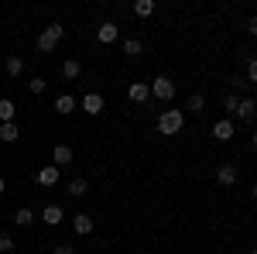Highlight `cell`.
<instances>
[{
  "label": "cell",
  "mask_w": 257,
  "mask_h": 254,
  "mask_svg": "<svg viewBox=\"0 0 257 254\" xmlns=\"http://www.w3.org/2000/svg\"><path fill=\"white\" fill-rule=\"evenodd\" d=\"M185 127V114L182 110H161V117H158V131L165 137H172V134H178Z\"/></svg>",
  "instance_id": "cell-1"
},
{
  "label": "cell",
  "mask_w": 257,
  "mask_h": 254,
  "mask_svg": "<svg viewBox=\"0 0 257 254\" xmlns=\"http://www.w3.org/2000/svg\"><path fill=\"white\" fill-rule=\"evenodd\" d=\"M62 35H65V28H62V24H48V28L38 35V52H41V55H52V52H55V45L62 41Z\"/></svg>",
  "instance_id": "cell-2"
},
{
  "label": "cell",
  "mask_w": 257,
  "mask_h": 254,
  "mask_svg": "<svg viewBox=\"0 0 257 254\" xmlns=\"http://www.w3.org/2000/svg\"><path fill=\"white\" fill-rule=\"evenodd\" d=\"M148 86H151V97H155V100H161V103H168V100L175 97V82H172L168 76H158V79H151Z\"/></svg>",
  "instance_id": "cell-3"
},
{
  "label": "cell",
  "mask_w": 257,
  "mask_h": 254,
  "mask_svg": "<svg viewBox=\"0 0 257 254\" xmlns=\"http://www.w3.org/2000/svg\"><path fill=\"white\" fill-rule=\"evenodd\" d=\"M117 35H120V28L113 24V21H103V24L96 28V41H99V45H113Z\"/></svg>",
  "instance_id": "cell-4"
},
{
  "label": "cell",
  "mask_w": 257,
  "mask_h": 254,
  "mask_svg": "<svg viewBox=\"0 0 257 254\" xmlns=\"http://www.w3.org/2000/svg\"><path fill=\"white\" fill-rule=\"evenodd\" d=\"M82 114H89V117L103 114V97H99V93H86V97H82Z\"/></svg>",
  "instance_id": "cell-5"
},
{
  "label": "cell",
  "mask_w": 257,
  "mask_h": 254,
  "mask_svg": "<svg viewBox=\"0 0 257 254\" xmlns=\"http://www.w3.org/2000/svg\"><path fill=\"white\" fill-rule=\"evenodd\" d=\"M213 137H216V141H230V137H233V120L219 117L216 124H213Z\"/></svg>",
  "instance_id": "cell-6"
},
{
  "label": "cell",
  "mask_w": 257,
  "mask_h": 254,
  "mask_svg": "<svg viewBox=\"0 0 257 254\" xmlns=\"http://www.w3.org/2000/svg\"><path fill=\"white\" fill-rule=\"evenodd\" d=\"M127 97L134 100V103H144V100H151V86L148 82H131L127 86Z\"/></svg>",
  "instance_id": "cell-7"
},
{
  "label": "cell",
  "mask_w": 257,
  "mask_h": 254,
  "mask_svg": "<svg viewBox=\"0 0 257 254\" xmlns=\"http://www.w3.org/2000/svg\"><path fill=\"white\" fill-rule=\"evenodd\" d=\"M41 220H45L48 227H59L62 220H65V213H62V206H55V203H48V206L41 210Z\"/></svg>",
  "instance_id": "cell-8"
},
{
  "label": "cell",
  "mask_w": 257,
  "mask_h": 254,
  "mask_svg": "<svg viewBox=\"0 0 257 254\" xmlns=\"http://www.w3.org/2000/svg\"><path fill=\"white\" fill-rule=\"evenodd\" d=\"M76 107H79V100H76V97H69V93H62V97L55 100V114H62V117H65V114H72Z\"/></svg>",
  "instance_id": "cell-9"
},
{
  "label": "cell",
  "mask_w": 257,
  "mask_h": 254,
  "mask_svg": "<svg viewBox=\"0 0 257 254\" xmlns=\"http://www.w3.org/2000/svg\"><path fill=\"white\" fill-rule=\"evenodd\" d=\"M216 182L219 186H233V182H237V165H219L216 168Z\"/></svg>",
  "instance_id": "cell-10"
},
{
  "label": "cell",
  "mask_w": 257,
  "mask_h": 254,
  "mask_svg": "<svg viewBox=\"0 0 257 254\" xmlns=\"http://www.w3.org/2000/svg\"><path fill=\"white\" fill-rule=\"evenodd\" d=\"M72 230L79 237H86V234H93V216H86V213H79V216H72Z\"/></svg>",
  "instance_id": "cell-11"
},
{
  "label": "cell",
  "mask_w": 257,
  "mask_h": 254,
  "mask_svg": "<svg viewBox=\"0 0 257 254\" xmlns=\"http://www.w3.org/2000/svg\"><path fill=\"white\" fill-rule=\"evenodd\" d=\"M69 161H72V148H69V144H55V151H52V165H69Z\"/></svg>",
  "instance_id": "cell-12"
},
{
  "label": "cell",
  "mask_w": 257,
  "mask_h": 254,
  "mask_svg": "<svg viewBox=\"0 0 257 254\" xmlns=\"http://www.w3.org/2000/svg\"><path fill=\"white\" fill-rule=\"evenodd\" d=\"M59 182V165H45L38 172V186H55Z\"/></svg>",
  "instance_id": "cell-13"
},
{
  "label": "cell",
  "mask_w": 257,
  "mask_h": 254,
  "mask_svg": "<svg viewBox=\"0 0 257 254\" xmlns=\"http://www.w3.org/2000/svg\"><path fill=\"white\" fill-rule=\"evenodd\" d=\"M254 114H257V103L247 97V100H240V107H237V114H233V117H240V120H254Z\"/></svg>",
  "instance_id": "cell-14"
},
{
  "label": "cell",
  "mask_w": 257,
  "mask_h": 254,
  "mask_svg": "<svg viewBox=\"0 0 257 254\" xmlns=\"http://www.w3.org/2000/svg\"><path fill=\"white\" fill-rule=\"evenodd\" d=\"M14 114H18V107H14V100L0 97V124H11V120H14Z\"/></svg>",
  "instance_id": "cell-15"
},
{
  "label": "cell",
  "mask_w": 257,
  "mask_h": 254,
  "mask_svg": "<svg viewBox=\"0 0 257 254\" xmlns=\"http://www.w3.org/2000/svg\"><path fill=\"white\" fill-rule=\"evenodd\" d=\"M62 76H65V79H79L82 76V62L65 59V62H62Z\"/></svg>",
  "instance_id": "cell-16"
},
{
  "label": "cell",
  "mask_w": 257,
  "mask_h": 254,
  "mask_svg": "<svg viewBox=\"0 0 257 254\" xmlns=\"http://www.w3.org/2000/svg\"><path fill=\"white\" fill-rule=\"evenodd\" d=\"M21 137V131H18V124L11 120V124H0V141L4 144H11V141H18Z\"/></svg>",
  "instance_id": "cell-17"
},
{
  "label": "cell",
  "mask_w": 257,
  "mask_h": 254,
  "mask_svg": "<svg viewBox=\"0 0 257 254\" xmlns=\"http://www.w3.org/2000/svg\"><path fill=\"white\" fill-rule=\"evenodd\" d=\"M14 223H18V227H31V223H35V213H31V206H21L18 213H14Z\"/></svg>",
  "instance_id": "cell-18"
},
{
  "label": "cell",
  "mask_w": 257,
  "mask_h": 254,
  "mask_svg": "<svg viewBox=\"0 0 257 254\" xmlns=\"http://www.w3.org/2000/svg\"><path fill=\"white\" fill-rule=\"evenodd\" d=\"M21 72H24V59H21V55H7V76L18 79Z\"/></svg>",
  "instance_id": "cell-19"
},
{
  "label": "cell",
  "mask_w": 257,
  "mask_h": 254,
  "mask_svg": "<svg viewBox=\"0 0 257 254\" xmlns=\"http://www.w3.org/2000/svg\"><path fill=\"white\" fill-rule=\"evenodd\" d=\"M155 14V0H138L134 4V18H151Z\"/></svg>",
  "instance_id": "cell-20"
},
{
  "label": "cell",
  "mask_w": 257,
  "mask_h": 254,
  "mask_svg": "<svg viewBox=\"0 0 257 254\" xmlns=\"http://www.w3.org/2000/svg\"><path fill=\"white\" fill-rule=\"evenodd\" d=\"M86 193H89L86 179H72V182H69V196H86Z\"/></svg>",
  "instance_id": "cell-21"
},
{
  "label": "cell",
  "mask_w": 257,
  "mask_h": 254,
  "mask_svg": "<svg viewBox=\"0 0 257 254\" xmlns=\"http://www.w3.org/2000/svg\"><path fill=\"white\" fill-rule=\"evenodd\" d=\"M123 55H134V59H138L141 55V41L138 38H123Z\"/></svg>",
  "instance_id": "cell-22"
},
{
  "label": "cell",
  "mask_w": 257,
  "mask_h": 254,
  "mask_svg": "<svg viewBox=\"0 0 257 254\" xmlns=\"http://www.w3.org/2000/svg\"><path fill=\"white\" fill-rule=\"evenodd\" d=\"M28 90H31L35 97H41V93L48 90V82H45V79H41V76H35V79H31V82H28Z\"/></svg>",
  "instance_id": "cell-23"
},
{
  "label": "cell",
  "mask_w": 257,
  "mask_h": 254,
  "mask_svg": "<svg viewBox=\"0 0 257 254\" xmlns=\"http://www.w3.org/2000/svg\"><path fill=\"white\" fill-rule=\"evenodd\" d=\"M202 107H206V97H202V93H192V97H189V110H192V114H199Z\"/></svg>",
  "instance_id": "cell-24"
},
{
  "label": "cell",
  "mask_w": 257,
  "mask_h": 254,
  "mask_svg": "<svg viewBox=\"0 0 257 254\" xmlns=\"http://www.w3.org/2000/svg\"><path fill=\"white\" fill-rule=\"evenodd\" d=\"M7 251H14V237H11V234H0V254H7Z\"/></svg>",
  "instance_id": "cell-25"
},
{
  "label": "cell",
  "mask_w": 257,
  "mask_h": 254,
  "mask_svg": "<svg viewBox=\"0 0 257 254\" xmlns=\"http://www.w3.org/2000/svg\"><path fill=\"white\" fill-rule=\"evenodd\" d=\"M237 107H240V97H233V93H230V97L223 100V110H230V114H237Z\"/></svg>",
  "instance_id": "cell-26"
},
{
  "label": "cell",
  "mask_w": 257,
  "mask_h": 254,
  "mask_svg": "<svg viewBox=\"0 0 257 254\" xmlns=\"http://www.w3.org/2000/svg\"><path fill=\"white\" fill-rule=\"evenodd\" d=\"M52 251H55V254H76V247H72V244H69V240H62V244H55V247H52Z\"/></svg>",
  "instance_id": "cell-27"
},
{
  "label": "cell",
  "mask_w": 257,
  "mask_h": 254,
  "mask_svg": "<svg viewBox=\"0 0 257 254\" xmlns=\"http://www.w3.org/2000/svg\"><path fill=\"white\" fill-rule=\"evenodd\" d=\"M247 79L257 82V59H247Z\"/></svg>",
  "instance_id": "cell-28"
},
{
  "label": "cell",
  "mask_w": 257,
  "mask_h": 254,
  "mask_svg": "<svg viewBox=\"0 0 257 254\" xmlns=\"http://www.w3.org/2000/svg\"><path fill=\"white\" fill-rule=\"evenodd\" d=\"M247 31H250V35H254V38H257V14H254V18H250V21H247Z\"/></svg>",
  "instance_id": "cell-29"
},
{
  "label": "cell",
  "mask_w": 257,
  "mask_h": 254,
  "mask_svg": "<svg viewBox=\"0 0 257 254\" xmlns=\"http://www.w3.org/2000/svg\"><path fill=\"white\" fill-rule=\"evenodd\" d=\"M4 193H7V182H4V179H0V196H4Z\"/></svg>",
  "instance_id": "cell-30"
},
{
  "label": "cell",
  "mask_w": 257,
  "mask_h": 254,
  "mask_svg": "<svg viewBox=\"0 0 257 254\" xmlns=\"http://www.w3.org/2000/svg\"><path fill=\"white\" fill-rule=\"evenodd\" d=\"M250 196H254V199H257V182H254V189H250Z\"/></svg>",
  "instance_id": "cell-31"
},
{
  "label": "cell",
  "mask_w": 257,
  "mask_h": 254,
  "mask_svg": "<svg viewBox=\"0 0 257 254\" xmlns=\"http://www.w3.org/2000/svg\"><path fill=\"white\" fill-rule=\"evenodd\" d=\"M250 254H257V247H250Z\"/></svg>",
  "instance_id": "cell-32"
},
{
  "label": "cell",
  "mask_w": 257,
  "mask_h": 254,
  "mask_svg": "<svg viewBox=\"0 0 257 254\" xmlns=\"http://www.w3.org/2000/svg\"><path fill=\"white\" fill-rule=\"evenodd\" d=\"M254 148H257V134H254Z\"/></svg>",
  "instance_id": "cell-33"
}]
</instances>
